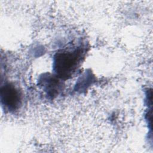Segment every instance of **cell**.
Masks as SVG:
<instances>
[{"mask_svg": "<svg viewBox=\"0 0 153 153\" xmlns=\"http://www.w3.org/2000/svg\"><path fill=\"white\" fill-rule=\"evenodd\" d=\"M76 62V58L74 54L63 53L57 56L56 63L58 72L62 74H67L72 71Z\"/></svg>", "mask_w": 153, "mask_h": 153, "instance_id": "cell-1", "label": "cell"}, {"mask_svg": "<svg viewBox=\"0 0 153 153\" xmlns=\"http://www.w3.org/2000/svg\"><path fill=\"white\" fill-rule=\"evenodd\" d=\"M2 97H4L5 103L8 106H10L11 107L15 108L19 103V97L18 93L13 88L6 87L5 88V92L2 95Z\"/></svg>", "mask_w": 153, "mask_h": 153, "instance_id": "cell-2", "label": "cell"}]
</instances>
